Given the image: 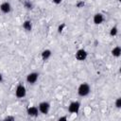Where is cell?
I'll list each match as a JSON object with an SVG mask.
<instances>
[{
    "instance_id": "6da1fadb",
    "label": "cell",
    "mask_w": 121,
    "mask_h": 121,
    "mask_svg": "<svg viewBox=\"0 0 121 121\" xmlns=\"http://www.w3.org/2000/svg\"><path fill=\"white\" fill-rule=\"evenodd\" d=\"M78 95L80 97H85L87 96L90 92H91V87L87 82H83L81 84H79V86L78 87Z\"/></svg>"
},
{
    "instance_id": "7a4b0ae2",
    "label": "cell",
    "mask_w": 121,
    "mask_h": 121,
    "mask_svg": "<svg viewBox=\"0 0 121 121\" xmlns=\"http://www.w3.org/2000/svg\"><path fill=\"white\" fill-rule=\"evenodd\" d=\"M26 95V88L23 83H19L15 88V96L17 98H24Z\"/></svg>"
},
{
    "instance_id": "3957f363",
    "label": "cell",
    "mask_w": 121,
    "mask_h": 121,
    "mask_svg": "<svg viewBox=\"0 0 121 121\" xmlns=\"http://www.w3.org/2000/svg\"><path fill=\"white\" fill-rule=\"evenodd\" d=\"M80 102L79 101H78V100H75V101H72L69 105H68V108H67V110H68V112H70V113H75V114H77V113H78V112H79V110H80Z\"/></svg>"
},
{
    "instance_id": "277c9868",
    "label": "cell",
    "mask_w": 121,
    "mask_h": 121,
    "mask_svg": "<svg viewBox=\"0 0 121 121\" xmlns=\"http://www.w3.org/2000/svg\"><path fill=\"white\" fill-rule=\"evenodd\" d=\"M38 109L40 113L42 114H47L50 111V103L48 101H42L38 105Z\"/></svg>"
},
{
    "instance_id": "5b68a950",
    "label": "cell",
    "mask_w": 121,
    "mask_h": 121,
    "mask_svg": "<svg viewBox=\"0 0 121 121\" xmlns=\"http://www.w3.org/2000/svg\"><path fill=\"white\" fill-rule=\"evenodd\" d=\"M38 78H39V73H37V72H30L29 74L26 75V82L28 84L33 85V84H35L37 82Z\"/></svg>"
},
{
    "instance_id": "8992f818",
    "label": "cell",
    "mask_w": 121,
    "mask_h": 121,
    "mask_svg": "<svg viewBox=\"0 0 121 121\" xmlns=\"http://www.w3.org/2000/svg\"><path fill=\"white\" fill-rule=\"evenodd\" d=\"M75 57H76V59H77L78 60L83 61V60H85L87 59V57H88V52H87L85 49H83V48L78 49V50L76 52Z\"/></svg>"
},
{
    "instance_id": "52a82bcc",
    "label": "cell",
    "mask_w": 121,
    "mask_h": 121,
    "mask_svg": "<svg viewBox=\"0 0 121 121\" xmlns=\"http://www.w3.org/2000/svg\"><path fill=\"white\" fill-rule=\"evenodd\" d=\"M26 113L30 117H37L39 115L40 112H39V109L37 106H29L26 108Z\"/></svg>"
},
{
    "instance_id": "ba28073f",
    "label": "cell",
    "mask_w": 121,
    "mask_h": 121,
    "mask_svg": "<svg viewBox=\"0 0 121 121\" xmlns=\"http://www.w3.org/2000/svg\"><path fill=\"white\" fill-rule=\"evenodd\" d=\"M11 9H12V7H11V5H10L9 2H7L6 1V2H3L0 5V10H1V12L5 13V14L9 13L11 11Z\"/></svg>"
},
{
    "instance_id": "9c48e42d",
    "label": "cell",
    "mask_w": 121,
    "mask_h": 121,
    "mask_svg": "<svg viewBox=\"0 0 121 121\" xmlns=\"http://www.w3.org/2000/svg\"><path fill=\"white\" fill-rule=\"evenodd\" d=\"M104 22V15L100 12H97L95 13L94 16H93V23L95 25H100Z\"/></svg>"
},
{
    "instance_id": "30bf717a",
    "label": "cell",
    "mask_w": 121,
    "mask_h": 121,
    "mask_svg": "<svg viewBox=\"0 0 121 121\" xmlns=\"http://www.w3.org/2000/svg\"><path fill=\"white\" fill-rule=\"evenodd\" d=\"M51 56H52V51H51L50 49H44V50H43L42 53H41L42 60H44V61L47 60H49Z\"/></svg>"
},
{
    "instance_id": "8fae6325",
    "label": "cell",
    "mask_w": 121,
    "mask_h": 121,
    "mask_svg": "<svg viewBox=\"0 0 121 121\" xmlns=\"http://www.w3.org/2000/svg\"><path fill=\"white\" fill-rule=\"evenodd\" d=\"M111 54H112V56H113L114 58H119V57L121 56V47H120L119 45L114 46V47L112 49Z\"/></svg>"
},
{
    "instance_id": "7c38bea8",
    "label": "cell",
    "mask_w": 121,
    "mask_h": 121,
    "mask_svg": "<svg viewBox=\"0 0 121 121\" xmlns=\"http://www.w3.org/2000/svg\"><path fill=\"white\" fill-rule=\"evenodd\" d=\"M23 28L26 30V31H31L32 30V23L31 21L29 20H26L24 23H23Z\"/></svg>"
},
{
    "instance_id": "4fadbf2b",
    "label": "cell",
    "mask_w": 121,
    "mask_h": 121,
    "mask_svg": "<svg viewBox=\"0 0 121 121\" xmlns=\"http://www.w3.org/2000/svg\"><path fill=\"white\" fill-rule=\"evenodd\" d=\"M118 34V28H117V26H112V28H111V30H110V35L112 36V37H115L116 35Z\"/></svg>"
},
{
    "instance_id": "5bb4252c",
    "label": "cell",
    "mask_w": 121,
    "mask_h": 121,
    "mask_svg": "<svg viewBox=\"0 0 121 121\" xmlns=\"http://www.w3.org/2000/svg\"><path fill=\"white\" fill-rule=\"evenodd\" d=\"M24 7H25L26 9H32L33 5H32V3H31L30 1L26 0V1H25V2H24Z\"/></svg>"
},
{
    "instance_id": "9a60e30c",
    "label": "cell",
    "mask_w": 121,
    "mask_h": 121,
    "mask_svg": "<svg viewBox=\"0 0 121 121\" xmlns=\"http://www.w3.org/2000/svg\"><path fill=\"white\" fill-rule=\"evenodd\" d=\"M114 106L117 108V109H120L121 108V97H117L114 101Z\"/></svg>"
},
{
    "instance_id": "2e32d148",
    "label": "cell",
    "mask_w": 121,
    "mask_h": 121,
    "mask_svg": "<svg viewBox=\"0 0 121 121\" xmlns=\"http://www.w3.org/2000/svg\"><path fill=\"white\" fill-rule=\"evenodd\" d=\"M4 120H8V121H14L15 120V117L14 116H7L4 118Z\"/></svg>"
},
{
    "instance_id": "e0dca14e",
    "label": "cell",
    "mask_w": 121,
    "mask_h": 121,
    "mask_svg": "<svg viewBox=\"0 0 121 121\" xmlns=\"http://www.w3.org/2000/svg\"><path fill=\"white\" fill-rule=\"evenodd\" d=\"M59 121H67V115H63V116H60L58 118Z\"/></svg>"
},
{
    "instance_id": "ac0fdd59",
    "label": "cell",
    "mask_w": 121,
    "mask_h": 121,
    "mask_svg": "<svg viewBox=\"0 0 121 121\" xmlns=\"http://www.w3.org/2000/svg\"><path fill=\"white\" fill-rule=\"evenodd\" d=\"M64 27H65V24H61V26H59V28H58V31L60 33Z\"/></svg>"
},
{
    "instance_id": "d6986e66",
    "label": "cell",
    "mask_w": 121,
    "mask_h": 121,
    "mask_svg": "<svg viewBox=\"0 0 121 121\" xmlns=\"http://www.w3.org/2000/svg\"><path fill=\"white\" fill-rule=\"evenodd\" d=\"M52 1H53V3H54V4L59 5V4H60V3H61V1H62V0H52Z\"/></svg>"
},
{
    "instance_id": "ffe728a7",
    "label": "cell",
    "mask_w": 121,
    "mask_h": 121,
    "mask_svg": "<svg viewBox=\"0 0 121 121\" xmlns=\"http://www.w3.org/2000/svg\"><path fill=\"white\" fill-rule=\"evenodd\" d=\"M77 6H78V8H80L81 6H84V3H83V2H80V3H78V4H77Z\"/></svg>"
},
{
    "instance_id": "44dd1931",
    "label": "cell",
    "mask_w": 121,
    "mask_h": 121,
    "mask_svg": "<svg viewBox=\"0 0 121 121\" xmlns=\"http://www.w3.org/2000/svg\"><path fill=\"white\" fill-rule=\"evenodd\" d=\"M2 81H3V75L0 73V83H1Z\"/></svg>"
},
{
    "instance_id": "7402d4cb",
    "label": "cell",
    "mask_w": 121,
    "mask_h": 121,
    "mask_svg": "<svg viewBox=\"0 0 121 121\" xmlns=\"http://www.w3.org/2000/svg\"><path fill=\"white\" fill-rule=\"evenodd\" d=\"M120 1H121V0H118V2H120Z\"/></svg>"
}]
</instances>
